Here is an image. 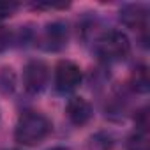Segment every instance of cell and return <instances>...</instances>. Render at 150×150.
Segmentation results:
<instances>
[{
	"label": "cell",
	"mask_w": 150,
	"mask_h": 150,
	"mask_svg": "<svg viewBox=\"0 0 150 150\" xmlns=\"http://www.w3.org/2000/svg\"><path fill=\"white\" fill-rule=\"evenodd\" d=\"M51 120L39 111H25L14 127V139L25 146H35L51 134Z\"/></svg>",
	"instance_id": "1"
},
{
	"label": "cell",
	"mask_w": 150,
	"mask_h": 150,
	"mask_svg": "<svg viewBox=\"0 0 150 150\" xmlns=\"http://www.w3.org/2000/svg\"><path fill=\"white\" fill-rule=\"evenodd\" d=\"M94 48L104 64H113L124 60L131 53V41L120 30H106L96 37Z\"/></svg>",
	"instance_id": "2"
},
{
	"label": "cell",
	"mask_w": 150,
	"mask_h": 150,
	"mask_svg": "<svg viewBox=\"0 0 150 150\" xmlns=\"http://www.w3.org/2000/svg\"><path fill=\"white\" fill-rule=\"evenodd\" d=\"M83 81V72L78 64L72 60H60L55 65L53 72V85L58 94H71L74 92Z\"/></svg>",
	"instance_id": "3"
},
{
	"label": "cell",
	"mask_w": 150,
	"mask_h": 150,
	"mask_svg": "<svg viewBox=\"0 0 150 150\" xmlns=\"http://www.w3.org/2000/svg\"><path fill=\"white\" fill-rule=\"evenodd\" d=\"M21 81H23V88L27 94L30 96H39L48 81H50V67L46 62L34 58L28 60L23 65V74H21Z\"/></svg>",
	"instance_id": "4"
},
{
	"label": "cell",
	"mask_w": 150,
	"mask_h": 150,
	"mask_svg": "<svg viewBox=\"0 0 150 150\" xmlns=\"http://www.w3.org/2000/svg\"><path fill=\"white\" fill-rule=\"evenodd\" d=\"M67 41H69V27L62 20L48 23L39 35V44L46 51H60L67 46Z\"/></svg>",
	"instance_id": "5"
},
{
	"label": "cell",
	"mask_w": 150,
	"mask_h": 150,
	"mask_svg": "<svg viewBox=\"0 0 150 150\" xmlns=\"http://www.w3.org/2000/svg\"><path fill=\"white\" fill-rule=\"evenodd\" d=\"M92 106L87 99L83 97H78V96H74L67 101L65 104V117L69 118V122L72 125H76V127H83L90 122L92 118Z\"/></svg>",
	"instance_id": "6"
},
{
	"label": "cell",
	"mask_w": 150,
	"mask_h": 150,
	"mask_svg": "<svg viewBox=\"0 0 150 150\" xmlns=\"http://www.w3.org/2000/svg\"><path fill=\"white\" fill-rule=\"evenodd\" d=\"M120 21L132 30H143L148 25V7L143 4H125L118 13Z\"/></svg>",
	"instance_id": "7"
},
{
	"label": "cell",
	"mask_w": 150,
	"mask_h": 150,
	"mask_svg": "<svg viewBox=\"0 0 150 150\" xmlns=\"http://www.w3.org/2000/svg\"><path fill=\"white\" fill-rule=\"evenodd\" d=\"M131 87L138 94H146L150 88V80H148V67L145 64H138L132 72H131Z\"/></svg>",
	"instance_id": "8"
},
{
	"label": "cell",
	"mask_w": 150,
	"mask_h": 150,
	"mask_svg": "<svg viewBox=\"0 0 150 150\" xmlns=\"http://www.w3.org/2000/svg\"><path fill=\"white\" fill-rule=\"evenodd\" d=\"M16 88V78H14V72L11 67H4L0 69V92L9 96L13 94Z\"/></svg>",
	"instance_id": "9"
},
{
	"label": "cell",
	"mask_w": 150,
	"mask_h": 150,
	"mask_svg": "<svg viewBox=\"0 0 150 150\" xmlns=\"http://www.w3.org/2000/svg\"><path fill=\"white\" fill-rule=\"evenodd\" d=\"M13 41H14V34L6 27H0V51L7 50L13 44Z\"/></svg>",
	"instance_id": "10"
},
{
	"label": "cell",
	"mask_w": 150,
	"mask_h": 150,
	"mask_svg": "<svg viewBox=\"0 0 150 150\" xmlns=\"http://www.w3.org/2000/svg\"><path fill=\"white\" fill-rule=\"evenodd\" d=\"M18 9H20V4H14V2H0V20L11 18Z\"/></svg>",
	"instance_id": "11"
},
{
	"label": "cell",
	"mask_w": 150,
	"mask_h": 150,
	"mask_svg": "<svg viewBox=\"0 0 150 150\" xmlns=\"http://www.w3.org/2000/svg\"><path fill=\"white\" fill-rule=\"evenodd\" d=\"M50 150H69V148H65V146H55V148H50Z\"/></svg>",
	"instance_id": "12"
}]
</instances>
